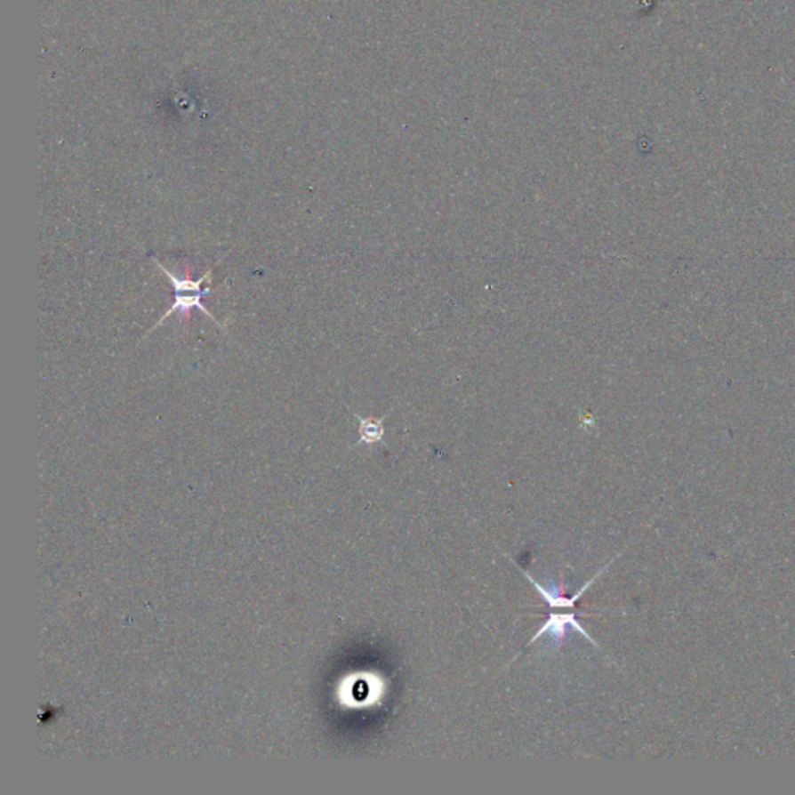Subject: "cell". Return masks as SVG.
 I'll return each mask as SVG.
<instances>
[{"mask_svg":"<svg viewBox=\"0 0 795 795\" xmlns=\"http://www.w3.org/2000/svg\"><path fill=\"white\" fill-rule=\"evenodd\" d=\"M156 264H157V268H159L160 272H164L165 274L166 278L170 280V283L173 285V288H174V303H173L172 308L165 312V316L160 318L157 324L154 325L151 330L148 331L147 336H149L154 330H157L160 325L165 322L166 318L170 317L172 314L174 312H181V317L182 320H185L187 324H189V320H190V312L193 308H197V309H201L205 316H207L210 320H213L214 324L220 325L221 328L224 330L226 326L224 325L220 324L218 322V318L214 317L212 312L208 311L205 306L202 305L201 299L202 295L208 294V293H212L210 289H205V291H201V286L204 283L208 282L210 278H212V274H213V270L208 269L204 276L199 278V280H193L190 276V269H185L184 277H178L172 274L170 270L166 269L165 266H162V264L157 261V260H154ZM145 336V337H147Z\"/></svg>","mask_w":795,"mask_h":795,"instance_id":"obj_1","label":"cell"},{"mask_svg":"<svg viewBox=\"0 0 795 795\" xmlns=\"http://www.w3.org/2000/svg\"><path fill=\"white\" fill-rule=\"evenodd\" d=\"M569 628L576 630L578 634H582L584 638H588L589 642L594 643V646L599 648L594 638L589 636L588 630H584L582 623L578 622L576 612H570V614H553L551 612V614H549V618L545 620V623L539 628L538 632L533 636L532 640L526 643V646H532L533 643L545 636L550 637L551 642L555 643V645H559V643L563 642L564 637L567 636Z\"/></svg>","mask_w":795,"mask_h":795,"instance_id":"obj_2","label":"cell"},{"mask_svg":"<svg viewBox=\"0 0 795 795\" xmlns=\"http://www.w3.org/2000/svg\"><path fill=\"white\" fill-rule=\"evenodd\" d=\"M612 561H614V559H612ZM609 564H607V566H605L603 569L599 570L598 574H597L594 578H590V582H586V584H584V586H582V588L580 589V590H578L575 595H572V597H566V595H564L563 584H559V586H551L550 589H545L544 586H541L538 582H534V580H533V576L528 575V572H526V570L520 569V572H522V575L526 576L528 582H532L533 588L538 590L539 594H541V597H542V598L547 601V605L550 606L551 609H561V607H566V609H574V607H575L576 601L582 598V595H584V592H586V590H588V589L590 588V586H592L595 582H597V578H598L599 575H603V572H606V569L609 567Z\"/></svg>","mask_w":795,"mask_h":795,"instance_id":"obj_3","label":"cell"},{"mask_svg":"<svg viewBox=\"0 0 795 795\" xmlns=\"http://www.w3.org/2000/svg\"><path fill=\"white\" fill-rule=\"evenodd\" d=\"M359 422V441L357 445H374L384 438V418H362L355 415Z\"/></svg>","mask_w":795,"mask_h":795,"instance_id":"obj_4","label":"cell"}]
</instances>
